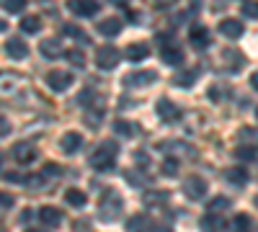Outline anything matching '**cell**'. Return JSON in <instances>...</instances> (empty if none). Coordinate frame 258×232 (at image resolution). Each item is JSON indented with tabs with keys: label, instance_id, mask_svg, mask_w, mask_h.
Returning a JSON list of instances; mask_svg holds the SVG:
<instances>
[{
	"label": "cell",
	"instance_id": "d4e9b609",
	"mask_svg": "<svg viewBox=\"0 0 258 232\" xmlns=\"http://www.w3.org/2000/svg\"><path fill=\"white\" fill-rule=\"evenodd\" d=\"M227 209H230V199L227 196H214L207 204V212H214V214H217V212H227Z\"/></svg>",
	"mask_w": 258,
	"mask_h": 232
},
{
	"label": "cell",
	"instance_id": "d6986e66",
	"mask_svg": "<svg viewBox=\"0 0 258 232\" xmlns=\"http://www.w3.org/2000/svg\"><path fill=\"white\" fill-rule=\"evenodd\" d=\"M160 150L163 152H168L170 158H176V152H181V155H188V158H194V155H197V150H194V147H188V144H183V142H163L160 144Z\"/></svg>",
	"mask_w": 258,
	"mask_h": 232
},
{
	"label": "cell",
	"instance_id": "74e56055",
	"mask_svg": "<svg viewBox=\"0 0 258 232\" xmlns=\"http://www.w3.org/2000/svg\"><path fill=\"white\" fill-rule=\"evenodd\" d=\"M16 201H13V196L11 194H6V191H0V206H3V209H11Z\"/></svg>",
	"mask_w": 258,
	"mask_h": 232
},
{
	"label": "cell",
	"instance_id": "7bdbcfd3",
	"mask_svg": "<svg viewBox=\"0 0 258 232\" xmlns=\"http://www.w3.org/2000/svg\"><path fill=\"white\" fill-rule=\"evenodd\" d=\"M3 31H8V24H6L3 18H0V34H3Z\"/></svg>",
	"mask_w": 258,
	"mask_h": 232
},
{
	"label": "cell",
	"instance_id": "4316f807",
	"mask_svg": "<svg viewBox=\"0 0 258 232\" xmlns=\"http://www.w3.org/2000/svg\"><path fill=\"white\" fill-rule=\"evenodd\" d=\"M197 78H199V75H197V70H188V72H181L173 83H176L178 88H191L194 83H197Z\"/></svg>",
	"mask_w": 258,
	"mask_h": 232
},
{
	"label": "cell",
	"instance_id": "d590c367",
	"mask_svg": "<svg viewBox=\"0 0 258 232\" xmlns=\"http://www.w3.org/2000/svg\"><path fill=\"white\" fill-rule=\"evenodd\" d=\"M240 137H243L245 142H250V147H258V132L250 129V126H243V129H240Z\"/></svg>",
	"mask_w": 258,
	"mask_h": 232
},
{
	"label": "cell",
	"instance_id": "ffe728a7",
	"mask_svg": "<svg viewBox=\"0 0 258 232\" xmlns=\"http://www.w3.org/2000/svg\"><path fill=\"white\" fill-rule=\"evenodd\" d=\"M98 31H101L103 36H116V34L121 31V21H119L116 16L103 18V21H98Z\"/></svg>",
	"mask_w": 258,
	"mask_h": 232
},
{
	"label": "cell",
	"instance_id": "52a82bcc",
	"mask_svg": "<svg viewBox=\"0 0 258 232\" xmlns=\"http://www.w3.org/2000/svg\"><path fill=\"white\" fill-rule=\"evenodd\" d=\"M119 59H121V52H119L116 47H103V49H98V54H96V65H98L101 70H114V67L119 65Z\"/></svg>",
	"mask_w": 258,
	"mask_h": 232
},
{
	"label": "cell",
	"instance_id": "9a60e30c",
	"mask_svg": "<svg viewBox=\"0 0 258 232\" xmlns=\"http://www.w3.org/2000/svg\"><path fill=\"white\" fill-rule=\"evenodd\" d=\"M59 147H62V152H68V155L78 152L80 147H83V134H78V132H68V134H62Z\"/></svg>",
	"mask_w": 258,
	"mask_h": 232
},
{
	"label": "cell",
	"instance_id": "44dd1931",
	"mask_svg": "<svg viewBox=\"0 0 258 232\" xmlns=\"http://www.w3.org/2000/svg\"><path fill=\"white\" fill-rule=\"evenodd\" d=\"M225 178L232 183V186H245L248 183V171H245V168H227V171H225Z\"/></svg>",
	"mask_w": 258,
	"mask_h": 232
},
{
	"label": "cell",
	"instance_id": "2e32d148",
	"mask_svg": "<svg viewBox=\"0 0 258 232\" xmlns=\"http://www.w3.org/2000/svg\"><path fill=\"white\" fill-rule=\"evenodd\" d=\"M124 57L132 59V62H140V59H147L150 57V47L145 44V41H135V44H129L124 49Z\"/></svg>",
	"mask_w": 258,
	"mask_h": 232
},
{
	"label": "cell",
	"instance_id": "f6af8a7d",
	"mask_svg": "<svg viewBox=\"0 0 258 232\" xmlns=\"http://www.w3.org/2000/svg\"><path fill=\"white\" fill-rule=\"evenodd\" d=\"M155 232H170V229H163V227H158V229H155Z\"/></svg>",
	"mask_w": 258,
	"mask_h": 232
},
{
	"label": "cell",
	"instance_id": "7dc6e473",
	"mask_svg": "<svg viewBox=\"0 0 258 232\" xmlns=\"http://www.w3.org/2000/svg\"><path fill=\"white\" fill-rule=\"evenodd\" d=\"M253 201H255V206H258V196H255V199H253Z\"/></svg>",
	"mask_w": 258,
	"mask_h": 232
},
{
	"label": "cell",
	"instance_id": "8fae6325",
	"mask_svg": "<svg viewBox=\"0 0 258 232\" xmlns=\"http://www.w3.org/2000/svg\"><path fill=\"white\" fill-rule=\"evenodd\" d=\"M39 219H41V224H47V227H59L62 224V212L57 206H41L39 209Z\"/></svg>",
	"mask_w": 258,
	"mask_h": 232
},
{
	"label": "cell",
	"instance_id": "4dcf8cb0",
	"mask_svg": "<svg viewBox=\"0 0 258 232\" xmlns=\"http://www.w3.org/2000/svg\"><path fill=\"white\" fill-rule=\"evenodd\" d=\"M235 158H238V160H248V163L255 160V147H250V144H248V147H245V144L238 147V150H235Z\"/></svg>",
	"mask_w": 258,
	"mask_h": 232
},
{
	"label": "cell",
	"instance_id": "bcb514c9",
	"mask_svg": "<svg viewBox=\"0 0 258 232\" xmlns=\"http://www.w3.org/2000/svg\"><path fill=\"white\" fill-rule=\"evenodd\" d=\"M114 3H119V6H121V3H126V0H114Z\"/></svg>",
	"mask_w": 258,
	"mask_h": 232
},
{
	"label": "cell",
	"instance_id": "f546056e",
	"mask_svg": "<svg viewBox=\"0 0 258 232\" xmlns=\"http://www.w3.org/2000/svg\"><path fill=\"white\" fill-rule=\"evenodd\" d=\"M170 196H168V191H150L147 196H145V201L147 204H155V206H160V204H165Z\"/></svg>",
	"mask_w": 258,
	"mask_h": 232
},
{
	"label": "cell",
	"instance_id": "484cf974",
	"mask_svg": "<svg viewBox=\"0 0 258 232\" xmlns=\"http://www.w3.org/2000/svg\"><path fill=\"white\" fill-rule=\"evenodd\" d=\"M62 31L68 34V36H73V39H78V41H83L85 47L91 44V39L85 36V31H80V29H78V26H73V24H62Z\"/></svg>",
	"mask_w": 258,
	"mask_h": 232
},
{
	"label": "cell",
	"instance_id": "c3c4849f",
	"mask_svg": "<svg viewBox=\"0 0 258 232\" xmlns=\"http://www.w3.org/2000/svg\"><path fill=\"white\" fill-rule=\"evenodd\" d=\"M29 232H36V229H29Z\"/></svg>",
	"mask_w": 258,
	"mask_h": 232
},
{
	"label": "cell",
	"instance_id": "60d3db41",
	"mask_svg": "<svg viewBox=\"0 0 258 232\" xmlns=\"http://www.w3.org/2000/svg\"><path fill=\"white\" fill-rule=\"evenodd\" d=\"M135 158H137V163H140V165H145V168H147V165H150V158H147V155H145V152H137V155H135Z\"/></svg>",
	"mask_w": 258,
	"mask_h": 232
},
{
	"label": "cell",
	"instance_id": "83f0119b",
	"mask_svg": "<svg viewBox=\"0 0 258 232\" xmlns=\"http://www.w3.org/2000/svg\"><path fill=\"white\" fill-rule=\"evenodd\" d=\"M64 199H68V204H70V206H85V194L80 191V188H68Z\"/></svg>",
	"mask_w": 258,
	"mask_h": 232
},
{
	"label": "cell",
	"instance_id": "5b68a950",
	"mask_svg": "<svg viewBox=\"0 0 258 232\" xmlns=\"http://www.w3.org/2000/svg\"><path fill=\"white\" fill-rule=\"evenodd\" d=\"M155 80H158L155 70H137V72H129L124 78V86L126 88H145V86H153Z\"/></svg>",
	"mask_w": 258,
	"mask_h": 232
},
{
	"label": "cell",
	"instance_id": "836d02e7",
	"mask_svg": "<svg viewBox=\"0 0 258 232\" xmlns=\"http://www.w3.org/2000/svg\"><path fill=\"white\" fill-rule=\"evenodd\" d=\"M3 8L8 13H21V11L26 8V0H3Z\"/></svg>",
	"mask_w": 258,
	"mask_h": 232
},
{
	"label": "cell",
	"instance_id": "8d00e7d4",
	"mask_svg": "<svg viewBox=\"0 0 258 232\" xmlns=\"http://www.w3.org/2000/svg\"><path fill=\"white\" fill-rule=\"evenodd\" d=\"M243 16H248V18H258V3H255V0H248V3L243 6Z\"/></svg>",
	"mask_w": 258,
	"mask_h": 232
},
{
	"label": "cell",
	"instance_id": "30bf717a",
	"mask_svg": "<svg viewBox=\"0 0 258 232\" xmlns=\"http://www.w3.org/2000/svg\"><path fill=\"white\" fill-rule=\"evenodd\" d=\"M6 54H8L11 59H24V57L29 54V44H26L21 36H13V39L6 41Z\"/></svg>",
	"mask_w": 258,
	"mask_h": 232
},
{
	"label": "cell",
	"instance_id": "6da1fadb",
	"mask_svg": "<svg viewBox=\"0 0 258 232\" xmlns=\"http://www.w3.org/2000/svg\"><path fill=\"white\" fill-rule=\"evenodd\" d=\"M116 152H119V144L116 139H106L96 147V152L91 155V165L96 171H111L114 163H116Z\"/></svg>",
	"mask_w": 258,
	"mask_h": 232
},
{
	"label": "cell",
	"instance_id": "e0dca14e",
	"mask_svg": "<svg viewBox=\"0 0 258 232\" xmlns=\"http://www.w3.org/2000/svg\"><path fill=\"white\" fill-rule=\"evenodd\" d=\"M160 59L165 62V65H170V67H178L181 62H183V52L178 47H173V44H168V47H163Z\"/></svg>",
	"mask_w": 258,
	"mask_h": 232
},
{
	"label": "cell",
	"instance_id": "277c9868",
	"mask_svg": "<svg viewBox=\"0 0 258 232\" xmlns=\"http://www.w3.org/2000/svg\"><path fill=\"white\" fill-rule=\"evenodd\" d=\"M11 155H13V160H16L18 165H31V163L39 158L36 147H34L31 142H16V144L11 147Z\"/></svg>",
	"mask_w": 258,
	"mask_h": 232
},
{
	"label": "cell",
	"instance_id": "681fc988",
	"mask_svg": "<svg viewBox=\"0 0 258 232\" xmlns=\"http://www.w3.org/2000/svg\"><path fill=\"white\" fill-rule=\"evenodd\" d=\"M255 116H258V109H255Z\"/></svg>",
	"mask_w": 258,
	"mask_h": 232
},
{
	"label": "cell",
	"instance_id": "cb8c5ba5",
	"mask_svg": "<svg viewBox=\"0 0 258 232\" xmlns=\"http://www.w3.org/2000/svg\"><path fill=\"white\" fill-rule=\"evenodd\" d=\"M114 132H116L119 137H135L137 126H135L132 121H126V119H119V121L114 124Z\"/></svg>",
	"mask_w": 258,
	"mask_h": 232
},
{
	"label": "cell",
	"instance_id": "e575fe53",
	"mask_svg": "<svg viewBox=\"0 0 258 232\" xmlns=\"http://www.w3.org/2000/svg\"><path fill=\"white\" fill-rule=\"evenodd\" d=\"M163 173L165 176H176L178 173V160L176 158H165L163 160Z\"/></svg>",
	"mask_w": 258,
	"mask_h": 232
},
{
	"label": "cell",
	"instance_id": "9c48e42d",
	"mask_svg": "<svg viewBox=\"0 0 258 232\" xmlns=\"http://www.w3.org/2000/svg\"><path fill=\"white\" fill-rule=\"evenodd\" d=\"M155 109H158V116H160L165 124H173V121L181 119V109L176 106L173 101H168V98H160Z\"/></svg>",
	"mask_w": 258,
	"mask_h": 232
},
{
	"label": "cell",
	"instance_id": "8992f818",
	"mask_svg": "<svg viewBox=\"0 0 258 232\" xmlns=\"http://www.w3.org/2000/svg\"><path fill=\"white\" fill-rule=\"evenodd\" d=\"M98 8H101L98 0H68V11L75 13V16H80V18H91V16H96Z\"/></svg>",
	"mask_w": 258,
	"mask_h": 232
},
{
	"label": "cell",
	"instance_id": "ab89813d",
	"mask_svg": "<svg viewBox=\"0 0 258 232\" xmlns=\"http://www.w3.org/2000/svg\"><path fill=\"white\" fill-rule=\"evenodd\" d=\"M6 181H11V183H26L29 178H24V176H18V173H6Z\"/></svg>",
	"mask_w": 258,
	"mask_h": 232
},
{
	"label": "cell",
	"instance_id": "3957f363",
	"mask_svg": "<svg viewBox=\"0 0 258 232\" xmlns=\"http://www.w3.org/2000/svg\"><path fill=\"white\" fill-rule=\"evenodd\" d=\"M181 188H183V196L191 199V201H202L207 196V181L199 178V176H186Z\"/></svg>",
	"mask_w": 258,
	"mask_h": 232
},
{
	"label": "cell",
	"instance_id": "1f68e13d",
	"mask_svg": "<svg viewBox=\"0 0 258 232\" xmlns=\"http://www.w3.org/2000/svg\"><path fill=\"white\" fill-rule=\"evenodd\" d=\"M83 106H101V98L93 93V91H85V93H80V98H78Z\"/></svg>",
	"mask_w": 258,
	"mask_h": 232
},
{
	"label": "cell",
	"instance_id": "7402d4cb",
	"mask_svg": "<svg viewBox=\"0 0 258 232\" xmlns=\"http://www.w3.org/2000/svg\"><path fill=\"white\" fill-rule=\"evenodd\" d=\"M150 229V217L145 214H135L126 219V232H147Z\"/></svg>",
	"mask_w": 258,
	"mask_h": 232
},
{
	"label": "cell",
	"instance_id": "4fadbf2b",
	"mask_svg": "<svg viewBox=\"0 0 258 232\" xmlns=\"http://www.w3.org/2000/svg\"><path fill=\"white\" fill-rule=\"evenodd\" d=\"M39 52H41V57H47V59H59L62 57V41L59 39H44L39 44Z\"/></svg>",
	"mask_w": 258,
	"mask_h": 232
},
{
	"label": "cell",
	"instance_id": "ac0fdd59",
	"mask_svg": "<svg viewBox=\"0 0 258 232\" xmlns=\"http://www.w3.org/2000/svg\"><path fill=\"white\" fill-rule=\"evenodd\" d=\"M225 229V219L214 212H207L202 219V232H222Z\"/></svg>",
	"mask_w": 258,
	"mask_h": 232
},
{
	"label": "cell",
	"instance_id": "ba28073f",
	"mask_svg": "<svg viewBox=\"0 0 258 232\" xmlns=\"http://www.w3.org/2000/svg\"><path fill=\"white\" fill-rule=\"evenodd\" d=\"M73 75L70 72H62V70H52V72H47V86L54 91V93H62V91H68L70 86H73Z\"/></svg>",
	"mask_w": 258,
	"mask_h": 232
},
{
	"label": "cell",
	"instance_id": "603a6c76",
	"mask_svg": "<svg viewBox=\"0 0 258 232\" xmlns=\"http://www.w3.org/2000/svg\"><path fill=\"white\" fill-rule=\"evenodd\" d=\"M21 31H24V34L41 31V18L39 16H24V18H21Z\"/></svg>",
	"mask_w": 258,
	"mask_h": 232
},
{
	"label": "cell",
	"instance_id": "7a4b0ae2",
	"mask_svg": "<svg viewBox=\"0 0 258 232\" xmlns=\"http://www.w3.org/2000/svg\"><path fill=\"white\" fill-rule=\"evenodd\" d=\"M121 206H124V201L119 199V194L116 191H109V194H106V199H101V206H98L101 219L103 222H116L119 214H121Z\"/></svg>",
	"mask_w": 258,
	"mask_h": 232
},
{
	"label": "cell",
	"instance_id": "d6a6232c",
	"mask_svg": "<svg viewBox=\"0 0 258 232\" xmlns=\"http://www.w3.org/2000/svg\"><path fill=\"white\" fill-rule=\"evenodd\" d=\"M64 57H68L75 67H85V54L80 49H70V52H64Z\"/></svg>",
	"mask_w": 258,
	"mask_h": 232
},
{
	"label": "cell",
	"instance_id": "7c38bea8",
	"mask_svg": "<svg viewBox=\"0 0 258 232\" xmlns=\"http://www.w3.org/2000/svg\"><path fill=\"white\" fill-rule=\"evenodd\" d=\"M220 34H225L227 39H240L243 36V24L238 18H222L220 21Z\"/></svg>",
	"mask_w": 258,
	"mask_h": 232
},
{
	"label": "cell",
	"instance_id": "f35d334b",
	"mask_svg": "<svg viewBox=\"0 0 258 232\" xmlns=\"http://www.w3.org/2000/svg\"><path fill=\"white\" fill-rule=\"evenodd\" d=\"M11 134V121L6 116H0V137H8Z\"/></svg>",
	"mask_w": 258,
	"mask_h": 232
},
{
	"label": "cell",
	"instance_id": "5bb4252c",
	"mask_svg": "<svg viewBox=\"0 0 258 232\" xmlns=\"http://www.w3.org/2000/svg\"><path fill=\"white\" fill-rule=\"evenodd\" d=\"M188 41L197 49H204V47H209V41H212V36H209V29L207 26H194L191 29V34H188Z\"/></svg>",
	"mask_w": 258,
	"mask_h": 232
},
{
	"label": "cell",
	"instance_id": "ee69618b",
	"mask_svg": "<svg viewBox=\"0 0 258 232\" xmlns=\"http://www.w3.org/2000/svg\"><path fill=\"white\" fill-rule=\"evenodd\" d=\"M158 3H160V6H173L176 0H158Z\"/></svg>",
	"mask_w": 258,
	"mask_h": 232
},
{
	"label": "cell",
	"instance_id": "b9f144b4",
	"mask_svg": "<svg viewBox=\"0 0 258 232\" xmlns=\"http://www.w3.org/2000/svg\"><path fill=\"white\" fill-rule=\"evenodd\" d=\"M250 86L258 91V72H253V75H250Z\"/></svg>",
	"mask_w": 258,
	"mask_h": 232
},
{
	"label": "cell",
	"instance_id": "f1b7e54d",
	"mask_svg": "<svg viewBox=\"0 0 258 232\" xmlns=\"http://www.w3.org/2000/svg\"><path fill=\"white\" fill-rule=\"evenodd\" d=\"M250 227H253V219L248 214H238V217L232 219V229L235 232H248Z\"/></svg>",
	"mask_w": 258,
	"mask_h": 232
}]
</instances>
